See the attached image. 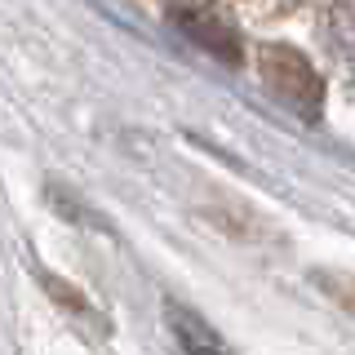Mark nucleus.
I'll list each match as a JSON object with an SVG mask.
<instances>
[]
</instances>
